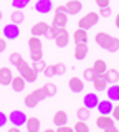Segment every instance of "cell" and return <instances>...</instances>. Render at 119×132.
Wrapping results in <instances>:
<instances>
[{
    "instance_id": "obj_1",
    "label": "cell",
    "mask_w": 119,
    "mask_h": 132,
    "mask_svg": "<svg viewBox=\"0 0 119 132\" xmlns=\"http://www.w3.org/2000/svg\"><path fill=\"white\" fill-rule=\"evenodd\" d=\"M94 41L98 43V46H101L102 50H106L109 53H116L119 50V38L109 35L106 31H98L94 35Z\"/></svg>"
},
{
    "instance_id": "obj_2",
    "label": "cell",
    "mask_w": 119,
    "mask_h": 132,
    "mask_svg": "<svg viewBox=\"0 0 119 132\" xmlns=\"http://www.w3.org/2000/svg\"><path fill=\"white\" fill-rule=\"evenodd\" d=\"M46 91H45V88L42 86V88H38V89H33L30 94H27L25 96V106L27 107H30V109H33V107L38 106V102H42L43 99H46Z\"/></svg>"
},
{
    "instance_id": "obj_3",
    "label": "cell",
    "mask_w": 119,
    "mask_h": 132,
    "mask_svg": "<svg viewBox=\"0 0 119 132\" xmlns=\"http://www.w3.org/2000/svg\"><path fill=\"white\" fill-rule=\"evenodd\" d=\"M28 50H30L31 61L42 60V58H43V45H42L40 36H33V35L30 36V40H28Z\"/></svg>"
},
{
    "instance_id": "obj_4",
    "label": "cell",
    "mask_w": 119,
    "mask_h": 132,
    "mask_svg": "<svg viewBox=\"0 0 119 132\" xmlns=\"http://www.w3.org/2000/svg\"><path fill=\"white\" fill-rule=\"evenodd\" d=\"M17 69H18L20 76L25 78V81H27V82H35V81H36V78H38V73H36L35 69H33V66L28 64L25 60H22V61H20V63L17 64Z\"/></svg>"
},
{
    "instance_id": "obj_5",
    "label": "cell",
    "mask_w": 119,
    "mask_h": 132,
    "mask_svg": "<svg viewBox=\"0 0 119 132\" xmlns=\"http://www.w3.org/2000/svg\"><path fill=\"white\" fill-rule=\"evenodd\" d=\"M96 127H98V129H102L104 132H117V127H116V124H114V117L102 116V114L98 116Z\"/></svg>"
},
{
    "instance_id": "obj_6",
    "label": "cell",
    "mask_w": 119,
    "mask_h": 132,
    "mask_svg": "<svg viewBox=\"0 0 119 132\" xmlns=\"http://www.w3.org/2000/svg\"><path fill=\"white\" fill-rule=\"evenodd\" d=\"M98 20H99V13H96V12H88L84 16L80 18V22H78V28H83V30L88 31L89 28H93L94 25L98 23Z\"/></svg>"
},
{
    "instance_id": "obj_7",
    "label": "cell",
    "mask_w": 119,
    "mask_h": 132,
    "mask_svg": "<svg viewBox=\"0 0 119 132\" xmlns=\"http://www.w3.org/2000/svg\"><path fill=\"white\" fill-rule=\"evenodd\" d=\"M27 119H28V116L23 112V111H18V109L12 111L10 116H9V122L12 124V126H17V127L25 126V124H27Z\"/></svg>"
},
{
    "instance_id": "obj_8",
    "label": "cell",
    "mask_w": 119,
    "mask_h": 132,
    "mask_svg": "<svg viewBox=\"0 0 119 132\" xmlns=\"http://www.w3.org/2000/svg\"><path fill=\"white\" fill-rule=\"evenodd\" d=\"M3 36L7 40H17L20 36V28L17 23H9L3 27Z\"/></svg>"
},
{
    "instance_id": "obj_9",
    "label": "cell",
    "mask_w": 119,
    "mask_h": 132,
    "mask_svg": "<svg viewBox=\"0 0 119 132\" xmlns=\"http://www.w3.org/2000/svg\"><path fill=\"white\" fill-rule=\"evenodd\" d=\"M68 88L71 89V93H83V89H84V81H83V78H78V76H71L68 79Z\"/></svg>"
},
{
    "instance_id": "obj_10",
    "label": "cell",
    "mask_w": 119,
    "mask_h": 132,
    "mask_svg": "<svg viewBox=\"0 0 119 132\" xmlns=\"http://www.w3.org/2000/svg\"><path fill=\"white\" fill-rule=\"evenodd\" d=\"M48 28H50V25L46 22H36L33 27H31V35L33 36H46L48 33Z\"/></svg>"
},
{
    "instance_id": "obj_11",
    "label": "cell",
    "mask_w": 119,
    "mask_h": 132,
    "mask_svg": "<svg viewBox=\"0 0 119 132\" xmlns=\"http://www.w3.org/2000/svg\"><path fill=\"white\" fill-rule=\"evenodd\" d=\"M35 10L38 12V13H50L53 10V0H36Z\"/></svg>"
},
{
    "instance_id": "obj_12",
    "label": "cell",
    "mask_w": 119,
    "mask_h": 132,
    "mask_svg": "<svg viewBox=\"0 0 119 132\" xmlns=\"http://www.w3.org/2000/svg\"><path fill=\"white\" fill-rule=\"evenodd\" d=\"M68 43H69V33H68L66 28H61L60 33L55 36V45L58 48H65Z\"/></svg>"
},
{
    "instance_id": "obj_13",
    "label": "cell",
    "mask_w": 119,
    "mask_h": 132,
    "mask_svg": "<svg viewBox=\"0 0 119 132\" xmlns=\"http://www.w3.org/2000/svg\"><path fill=\"white\" fill-rule=\"evenodd\" d=\"M12 79H13V73L9 66H2L0 68V84L2 86H9Z\"/></svg>"
},
{
    "instance_id": "obj_14",
    "label": "cell",
    "mask_w": 119,
    "mask_h": 132,
    "mask_svg": "<svg viewBox=\"0 0 119 132\" xmlns=\"http://www.w3.org/2000/svg\"><path fill=\"white\" fill-rule=\"evenodd\" d=\"M68 23V13H63V12H58L55 10V15H53V22L51 25L55 27H60V28H65Z\"/></svg>"
},
{
    "instance_id": "obj_15",
    "label": "cell",
    "mask_w": 119,
    "mask_h": 132,
    "mask_svg": "<svg viewBox=\"0 0 119 132\" xmlns=\"http://www.w3.org/2000/svg\"><path fill=\"white\" fill-rule=\"evenodd\" d=\"M93 82V88L94 91H106V88H108V81H106V76L104 74H96V78L91 81Z\"/></svg>"
},
{
    "instance_id": "obj_16",
    "label": "cell",
    "mask_w": 119,
    "mask_h": 132,
    "mask_svg": "<svg viewBox=\"0 0 119 132\" xmlns=\"http://www.w3.org/2000/svg\"><path fill=\"white\" fill-rule=\"evenodd\" d=\"M98 111H99V114H102V116H109L111 112H113V101L111 99H104V101H99L98 102Z\"/></svg>"
},
{
    "instance_id": "obj_17",
    "label": "cell",
    "mask_w": 119,
    "mask_h": 132,
    "mask_svg": "<svg viewBox=\"0 0 119 132\" xmlns=\"http://www.w3.org/2000/svg\"><path fill=\"white\" fill-rule=\"evenodd\" d=\"M10 86H12V89H13L15 93H22V91L25 89V86H27V81H25V78H23V76H20V74H18V76H13Z\"/></svg>"
},
{
    "instance_id": "obj_18",
    "label": "cell",
    "mask_w": 119,
    "mask_h": 132,
    "mask_svg": "<svg viewBox=\"0 0 119 132\" xmlns=\"http://www.w3.org/2000/svg\"><path fill=\"white\" fill-rule=\"evenodd\" d=\"M75 58L78 61H81V60H84L86 56H88V43H76V46H75Z\"/></svg>"
},
{
    "instance_id": "obj_19",
    "label": "cell",
    "mask_w": 119,
    "mask_h": 132,
    "mask_svg": "<svg viewBox=\"0 0 119 132\" xmlns=\"http://www.w3.org/2000/svg\"><path fill=\"white\" fill-rule=\"evenodd\" d=\"M98 102H99V99H98L96 93H88L83 97V106H86L88 109H94V107L98 106Z\"/></svg>"
},
{
    "instance_id": "obj_20",
    "label": "cell",
    "mask_w": 119,
    "mask_h": 132,
    "mask_svg": "<svg viewBox=\"0 0 119 132\" xmlns=\"http://www.w3.org/2000/svg\"><path fill=\"white\" fill-rule=\"evenodd\" d=\"M65 7H66L68 15H76V13H80V12H81L83 3H81V0H69Z\"/></svg>"
},
{
    "instance_id": "obj_21",
    "label": "cell",
    "mask_w": 119,
    "mask_h": 132,
    "mask_svg": "<svg viewBox=\"0 0 119 132\" xmlns=\"http://www.w3.org/2000/svg\"><path fill=\"white\" fill-rule=\"evenodd\" d=\"M106 94H108V99H111L113 102H119V84L117 82H113L111 86H108Z\"/></svg>"
},
{
    "instance_id": "obj_22",
    "label": "cell",
    "mask_w": 119,
    "mask_h": 132,
    "mask_svg": "<svg viewBox=\"0 0 119 132\" xmlns=\"http://www.w3.org/2000/svg\"><path fill=\"white\" fill-rule=\"evenodd\" d=\"M66 122H68V114H66V111H56L55 116H53V124L58 127V126H65Z\"/></svg>"
},
{
    "instance_id": "obj_23",
    "label": "cell",
    "mask_w": 119,
    "mask_h": 132,
    "mask_svg": "<svg viewBox=\"0 0 119 132\" xmlns=\"http://www.w3.org/2000/svg\"><path fill=\"white\" fill-rule=\"evenodd\" d=\"M27 130L28 132H38L40 130V119L36 116H31V117L27 119Z\"/></svg>"
},
{
    "instance_id": "obj_24",
    "label": "cell",
    "mask_w": 119,
    "mask_h": 132,
    "mask_svg": "<svg viewBox=\"0 0 119 132\" xmlns=\"http://www.w3.org/2000/svg\"><path fill=\"white\" fill-rule=\"evenodd\" d=\"M73 40L75 43H88V33L83 28H78V30L73 31Z\"/></svg>"
},
{
    "instance_id": "obj_25",
    "label": "cell",
    "mask_w": 119,
    "mask_h": 132,
    "mask_svg": "<svg viewBox=\"0 0 119 132\" xmlns=\"http://www.w3.org/2000/svg\"><path fill=\"white\" fill-rule=\"evenodd\" d=\"M104 76H106V81H108V84H113V82H117V81H119V71H117V69H114V68L106 69Z\"/></svg>"
},
{
    "instance_id": "obj_26",
    "label": "cell",
    "mask_w": 119,
    "mask_h": 132,
    "mask_svg": "<svg viewBox=\"0 0 119 132\" xmlns=\"http://www.w3.org/2000/svg\"><path fill=\"white\" fill-rule=\"evenodd\" d=\"M93 69L96 74H104L106 69H108V66H106V61L104 60H96L93 63Z\"/></svg>"
},
{
    "instance_id": "obj_27",
    "label": "cell",
    "mask_w": 119,
    "mask_h": 132,
    "mask_svg": "<svg viewBox=\"0 0 119 132\" xmlns=\"http://www.w3.org/2000/svg\"><path fill=\"white\" fill-rule=\"evenodd\" d=\"M76 116H78L80 121H88V119L91 117V109H88L86 106H83V107H80V109L76 111Z\"/></svg>"
},
{
    "instance_id": "obj_28",
    "label": "cell",
    "mask_w": 119,
    "mask_h": 132,
    "mask_svg": "<svg viewBox=\"0 0 119 132\" xmlns=\"http://www.w3.org/2000/svg\"><path fill=\"white\" fill-rule=\"evenodd\" d=\"M45 91H46V96L48 97H53L56 93H58V89H56V84L55 82H51V81H48V82H45Z\"/></svg>"
},
{
    "instance_id": "obj_29",
    "label": "cell",
    "mask_w": 119,
    "mask_h": 132,
    "mask_svg": "<svg viewBox=\"0 0 119 132\" xmlns=\"http://www.w3.org/2000/svg\"><path fill=\"white\" fill-rule=\"evenodd\" d=\"M10 16H12V23H17V25L23 23V20H25V15L22 13V10H13Z\"/></svg>"
},
{
    "instance_id": "obj_30",
    "label": "cell",
    "mask_w": 119,
    "mask_h": 132,
    "mask_svg": "<svg viewBox=\"0 0 119 132\" xmlns=\"http://www.w3.org/2000/svg\"><path fill=\"white\" fill-rule=\"evenodd\" d=\"M12 5L15 10H23L25 7L30 5V0H12Z\"/></svg>"
},
{
    "instance_id": "obj_31",
    "label": "cell",
    "mask_w": 119,
    "mask_h": 132,
    "mask_svg": "<svg viewBox=\"0 0 119 132\" xmlns=\"http://www.w3.org/2000/svg\"><path fill=\"white\" fill-rule=\"evenodd\" d=\"M23 58H22V53H18V51H13V53H10V56H9V61H10V64H13V66H17L20 61H22Z\"/></svg>"
},
{
    "instance_id": "obj_32",
    "label": "cell",
    "mask_w": 119,
    "mask_h": 132,
    "mask_svg": "<svg viewBox=\"0 0 119 132\" xmlns=\"http://www.w3.org/2000/svg\"><path fill=\"white\" fill-rule=\"evenodd\" d=\"M73 129L76 132H89V127H88V124H86V121H78L75 126H73Z\"/></svg>"
},
{
    "instance_id": "obj_33",
    "label": "cell",
    "mask_w": 119,
    "mask_h": 132,
    "mask_svg": "<svg viewBox=\"0 0 119 132\" xmlns=\"http://www.w3.org/2000/svg\"><path fill=\"white\" fill-rule=\"evenodd\" d=\"M31 66H33V69H35L36 73H43V69H45V66H46V63H45L43 58H42V60L31 61Z\"/></svg>"
},
{
    "instance_id": "obj_34",
    "label": "cell",
    "mask_w": 119,
    "mask_h": 132,
    "mask_svg": "<svg viewBox=\"0 0 119 132\" xmlns=\"http://www.w3.org/2000/svg\"><path fill=\"white\" fill-rule=\"evenodd\" d=\"M94 78H96V73H94L93 68H84V69H83V79H86V81H93Z\"/></svg>"
},
{
    "instance_id": "obj_35",
    "label": "cell",
    "mask_w": 119,
    "mask_h": 132,
    "mask_svg": "<svg viewBox=\"0 0 119 132\" xmlns=\"http://www.w3.org/2000/svg\"><path fill=\"white\" fill-rule=\"evenodd\" d=\"M55 76H63L66 73V64L65 63H55Z\"/></svg>"
},
{
    "instance_id": "obj_36",
    "label": "cell",
    "mask_w": 119,
    "mask_h": 132,
    "mask_svg": "<svg viewBox=\"0 0 119 132\" xmlns=\"http://www.w3.org/2000/svg\"><path fill=\"white\" fill-rule=\"evenodd\" d=\"M61 28L60 27H55V25H50V28H48V33H46V36L48 38H51V40H55V36L60 33Z\"/></svg>"
},
{
    "instance_id": "obj_37",
    "label": "cell",
    "mask_w": 119,
    "mask_h": 132,
    "mask_svg": "<svg viewBox=\"0 0 119 132\" xmlns=\"http://www.w3.org/2000/svg\"><path fill=\"white\" fill-rule=\"evenodd\" d=\"M43 74L46 78H53V76H55V66H53V64H46L45 69H43Z\"/></svg>"
},
{
    "instance_id": "obj_38",
    "label": "cell",
    "mask_w": 119,
    "mask_h": 132,
    "mask_svg": "<svg viewBox=\"0 0 119 132\" xmlns=\"http://www.w3.org/2000/svg\"><path fill=\"white\" fill-rule=\"evenodd\" d=\"M111 13H113V10L109 8V5H108V7H102V8H99V15H101V16H104V18H108V16H109Z\"/></svg>"
},
{
    "instance_id": "obj_39",
    "label": "cell",
    "mask_w": 119,
    "mask_h": 132,
    "mask_svg": "<svg viewBox=\"0 0 119 132\" xmlns=\"http://www.w3.org/2000/svg\"><path fill=\"white\" fill-rule=\"evenodd\" d=\"M56 129H58V132H73V127L66 126V124H65V126H58Z\"/></svg>"
},
{
    "instance_id": "obj_40",
    "label": "cell",
    "mask_w": 119,
    "mask_h": 132,
    "mask_svg": "<svg viewBox=\"0 0 119 132\" xmlns=\"http://www.w3.org/2000/svg\"><path fill=\"white\" fill-rule=\"evenodd\" d=\"M111 114H113V117H114V121H119V104L113 107V112H111Z\"/></svg>"
},
{
    "instance_id": "obj_41",
    "label": "cell",
    "mask_w": 119,
    "mask_h": 132,
    "mask_svg": "<svg viewBox=\"0 0 119 132\" xmlns=\"http://www.w3.org/2000/svg\"><path fill=\"white\" fill-rule=\"evenodd\" d=\"M94 2H96V5L99 7V8L108 7V5H109V0H94Z\"/></svg>"
},
{
    "instance_id": "obj_42",
    "label": "cell",
    "mask_w": 119,
    "mask_h": 132,
    "mask_svg": "<svg viewBox=\"0 0 119 132\" xmlns=\"http://www.w3.org/2000/svg\"><path fill=\"white\" fill-rule=\"evenodd\" d=\"M7 121H9V119H7V116L3 114V112H0V129H2V127L7 124Z\"/></svg>"
},
{
    "instance_id": "obj_43",
    "label": "cell",
    "mask_w": 119,
    "mask_h": 132,
    "mask_svg": "<svg viewBox=\"0 0 119 132\" xmlns=\"http://www.w3.org/2000/svg\"><path fill=\"white\" fill-rule=\"evenodd\" d=\"M5 48H7V40L5 38H0V53L5 51Z\"/></svg>"
},
{
    "instance_id": "obj_44",
    "label": "cell",
    "mask_w": 119,
    "mask_h": 132,
    "mask_svg": "<svg viewBox=\"0 0 119 132\" xmlns=\"http://www.w3.org/2000/svg\"><path fill=\"white\" fill-rule=\"evenodd\" d=\"M9 132H20V127H17V126H12L10 129H9Z\"/></svg>"
},
{
    "instance_id": "obj_45",
    "label": "cell",
    "mask_w": 119,
    "mask_h": 132,
    "mask_svg": "<svg viewBox=\"0 0 119 132\" xmlns=\"http://www.w3.org/2000/svg\"><path fill=\"white\" fill-rule=\"evenodd\" d=\"M114 23H116V27L119 28V13L116 15V20H114Z\"/></svg>"
},
{
    "instance_id": "obj_46",
    "label": "cell",
    "mask_w": 119,
    "mask_h": 132,
    "mask_svg": "<svg viewBox=\"0 0 119 132\" xmlns=\"http://www.w3.org/2000/svg\"><path fill=\"white\" fill-rule=\"evenodd\" d=\"M0 20H2V10H0Z\"/></svg>"
}]
</instances>
